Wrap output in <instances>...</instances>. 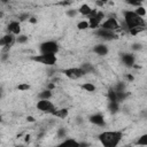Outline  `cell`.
I'll return each mask as SVG.
<instances>
[{
  "instance_id": "cell-1",
  "label": "cell",
  "mask_w": 147,
  "mask_h": 147,
  "mask_svg": "<svg viewBox=\"0 0 147 147\" xmlns=\"http://www.w3.org/2000/svg\"><path fill=\"white\" fill-rule=\"evenodd\" d=\"M122 137L123 133L119 131H105L98 136L103 147H117L122 140Z\"/></svg>"
},
{
  "instance_id": "cell-2",
  "label": "cell",
  "mask_w": 147,
  "mask_h": 147,
  "mask_svg": "<svg viewBox=\"0 0 147 147\" xmlns=\"http://www.w3.org/2000/svg\"><path fill=\"white\" fill-rule=\"evenodd\" d=\"M123 18V22L127 28V31L133 28H145V20L142 17H139L133 10H124Z\"/></svg>"
},
{
  "instance_id": "cell-3",
  "label": "cell",
  "mask_w": 147,
  "mask_h": 147,
  "mask_svg": "<svg viewBox=\"0 0 147 147\" xmlns=\"http://www.w3.org/2000/svg\"><path fill=\"white\" fill-rule=\"evenodd\" d=\"M40 54H52V55H55L59 49H60V46L56 41L54 40H48V41H44L40 44Z\"/></svg>"
},
{
  "instance_id": "cell-4",
  "label": "cell",
  "mask_w": 147,
  "mask_h": 147,
  "mask_svg": "<svg viewBox=\"0 0 147 147\" xmlns=\"http://www.w3.org/2000/svg\"><path fill=\"white\" fill-rule=\"evenodd\" d=\"M31 60L34 61V62L45 64V65H54V64L56 63V61H57L56 56H55V55H52V54L34 55V56H31Z\"/></svg>"
},
{
  "instance_id": "cell-5",
  "label": "cell",
  "mask_w": 147,
  "mask_h": 147,
  "mask_svg": "<svg viewBox=\"0 0 147 147\" xmlns=\"http://www.w3.org/2000/svg\"><path fill=\"white\" fill-rule=\"evenodd\" d=\"M103 18H105V13L101 11V10H98L94 16L88 18V21H87L88 22V28L93 29V30H96L100 26V24L103 22Z\"/></svg>"
},
{
  "instance_id": "cell-6",
  "label": "cell",
  "mask_w": 147,
  "mask_h": 147,
  "mask_svg": "<svg viewBox=\"0 0 147 147\" xmlns=\"http://www.w3.org/2000/svg\"><path fill=\"white\" fill-rule=\"evenodd\" d=\"M62 72L64 74V76H67L69 79H72V80H76V79H79L80 77L85 76V72L79 68H67V69H63Z\"/></svg>"
},
{
  "instance_id": "cell-7",
  "label": "cell",
  "mask_w": 147,
  "mask_h": 147,
  "mask_svg": "<svg viewBox=\"0 0 147 147\" xmlns=\"http://www.w3.org/2000/svg\"><path fill=\"white\" fill-rule=\"evenodd\" d=\"M37 109L46 114H53L56 110L55 106L49 100H39L37 102Z\"/></svg>"
},
{
  "instance_id": "cell-8",
  "label": "cell",
  "mask_w": 147,
  "mask_h": 147,
  "mask_svg": "<svg viewBox=\"0 0 147 147\" xmlns=\"http://www.w3.org/2000/svg\"><path fill=\"white\" fill-rule=\"evenodd\" d=\"M99 28H102L105 30H109V31H113L115 32L116 30L119 29V23L117 22V20L115 17H108L107 20H105Z\"/></svg>"
},
{
  "instance_id": "cell-9",
  "label": "cell",
  "mask_w": 147,
  "mask_h": 147,
  "mask_svg": "<svg viewBox=\"0 0 147 147\" xmlns=\"http://www.w3.org/2000/svg\"><path fill=\"white\" fill-rule=\"evenodd\" d=\"M95 34L101 38V39H105V40H114L117 38V34L113 31H109V30H105L102 28H98L95 30Z\"/></svg>"
},
{
  "instance_id": "cell-10",
  "label": "cell",
  "mask_w": 147,
  "mask_h": 147,
  "mask_svg": "<svg viewBox=\"0 0 147 147\" xmlns=\"http://www.w3.org/2000/svg\"><path fill=\"white\" fill-rule=\"evenodd\" d=\"M121 60L124 65L126 67H133L136 62V56L132 53H122L121 54Z\"/></svg>"
},
{
  "instance_id": "cell-11",
  "label": "cell",
  "mask_w": 147,
  "mask_h": 147,
  "mask_svg": "<svg viewBox=\"0 0 147 147\" xmlns=\"http://www.w3.org/2000/svg\"><path fill=\"white\" fill-rule=\"evenodd\" d=\"M7 31H8V33H11L14 36L21 34V24H20V22L18 21L9 22V24L7 25Z\"/></svg>"
},
{
  "instance_id": "cell-12",
  "label": "cell",
  "mask_w": 147,
  "mask_h": 147,
  "mask_svg": "<svg viewBox=\"0 0 147 147\" xmlns=\"http://www.w3.org/2000/svg\"><path fill=\"white\" fill-rule=\"evenodd\" d=\"M90 122L94 125H98V126H105L106 125V122H105V117L102 114L100 113H96V114H93L90 116Z\"/></svg>"
},
{
  "instance_id": "cell-13",
  "label": "cell",
  "mask_w": 147,
  "mask_h": 147,
  "mask_svg": "<svg viewBox=\"0 0 147 147\" xmlns=\"http://www.w3.org/2000/svg\"><path fill=\"white\" fill-rule=\"evenodd\" d=\"M108 52H109V49L105 44H96L93 47V53H95L99 56H106L108 54Z\"/></svg>"
},
{
  "instance_id": "cell-14",
  "label": "cell",
  "mask_w": 147,
  "mask_h": 147,
  "mask_svg": "<svg viewBox=\"0 0 147 147\" xmlns=\"http://www.w3.org/2000/svg\"><path fill=\"white\" fill-rule=\"evenodd\" d=\"M57 147H79V142L75 139H65L64 141L59 144Z\"/></svg>"
},
{
  "instance_id": "cell-15",
  "label": "cell",
  "mask_w": 147,
  "mask_h": 147,
  "mask_svg": "<svg viewBox=\"0 0 147 147\" xmlns=\"http://www.w3.org/2000/svg\"><path fill=\"white\" fill-rule=\"evenodd\" d=\"M52 96H53L52 91H49V90H47V88H46V90H42L41 92L38 93L39 100H49Z\"/></svg>"
},
{
  "instance_id": "cell-16",
  "label": "cell",
  "mask_w": 147,
  "mask_h": 147,
  "mask_svg": "<svg viewBox=\"0 0 147 147\" xmlns=\"http://www.w3.org/2000/svg\"><path fill=\"white\" fill-rule=\"evenodd\" d=\"M52 115L55 116V117H59V118H65V117H68V115H69V110H68L67 108H62V109L55 110Z\"/></svg>"
},
{
  "instance_id": "cell-17",
  "label": "cell",
  "mask_w": 147,
  "mask_h": 147,
  "mask_svg": "<svg viewBox=\"0 0 147 147\" xmlns=\"http://www.w3.org/2000/svg\"><path fill=\"white\" fill-rule=\"evenodd\" d=\"M91 11H92V8H91L87 3H83V5L79 7V9H78V13H80V14L84 15V16H88V15L91 14Z\"/></svg>"
},
{
  "instance_id": "cell-18",
  "label": "cell",
  "mask_w": 147,
  "mask_h": 147,
  "mask_svg": "<svg viewBox=\"0 0 147 147\" xmlns=\"http://www.w3.org/2000/svg\"><path fill=\"white\" fill-rule=\"evenodd\" d=\"M108 109L111 114H116L118 110H119V103L116 102V101H109V105H108Z\"/></svg>"
},
{
  "instance_id": "cell-19",
  "label": "cell",
  "mask_w": 147,
  "mask_h": 147,
  "mask_svg": "<svg viewBox=\"0 0 147 147\" xmlns=\"http://www.w3.org/2000/svg\"><path fill=\"white\" fill-rule=\"evenodd\" d=\"M84 72H85V75L86 74H90V72H93L94 71V68H93V65L91 64V63H87V62H85V63H83L80 67H79Z\"/></svg>"
},
{
  "instance_id": "cell-20",
  "label": "cell",
  "mask_w": 147,
  "mask_h": 147,
  "mask_svg": "<svg viewBox=\"0 0 147 147\" xmlns=\"http://www.w3.org/2000/svg\"><path fill=\"white\" fill-rule=\"evenodd\" d=\"M82 88L85 90L86 92H90V93H93V92H95V90H96L95 85L92 84V83H84V84L82 85Z\"/></svg>"
},
{
  "instance_id": "cell-21",
  "label": "cell",
  "mask_w": 147,
  "mask_h": 147,
  "mask_svg": "<svg viewBox=\"0 0 147 147\" xmlns=\"http://www.w3.org/2000/svg\"><path fill=\"white\" fill-rule=\"evenodd\" d=\"M139 17H145L146 16V9H145V7H142V6H139V7H137L134 10H133Z\"/></svg>"
},
{
  "instance_id": "cell-22",
  "label": "cell",
  "mask_w": 147,
  "mask_h": 147,
  "mask_svg": "<svg viewBox=\"0 0 147 147\" xmlns=\"http://www.w3.org/2000/svg\"><path fill=\"white\" fill-rule=\"evenodd\" d=\"M129 96V93L125 91V92H119V93H116V100H117V102L119 103V102H122V101H124L126 98Z\"/></svg>"
},
{
  "instance_id": "cell-23",
  "label": "cell",
  "mask_w": 147,
  "mask_h": 147,
  "mask_svg": "<svg viewBox=\"0 0 147 147\" xmlns=\"http://www.w3.org/2000/svg\"><path fill=\"white\" fill-rule=\"evenodd\" d=\"M114 91L116 93H119V92H125V84L123 82H119L116 84V86L114 87Z\"/></svg>"
},
{
  "instance_id": "cell-24",
  "label": "cell",
  "mask_w": 147,
  "mask_h": 147,
  "mask_svg": "<svg viewBox=\"0 0 147 147\" xmlns=\"http://www.w3.org/2000/svg\"><path fill=\"white\" fill-rule=\"evenodd\" d=\"M107 96H108V100L109 101H116L117 102V100H116V92L114 91V88H109L108 90Z\"/></svg>"
},
{
  "instance_id": "cell-25",
  "label": "cell",
  "mask_w": 147,
  "mask_h": 147,
  "mask_svg": "<svg viewBox=\"0 0 147 147\" xmlns=\"http://www.w3.org/2000/svg\"><path fill=\"white\" fill-rule=\"evenodd\" d=\"M15 41L17 44H25L28 41V36L26 34H18L15 39Z\"/></svg>"
},
{
  "instance_id": "cell-26",
  "label": "cell",
  "mask_w": 147,
  "mask_h": 147,
  "mask_svg": "<svg viewBox=\"0 0 147 147\" xmlns=\"http://www.w3.org/2000/svg\"><path fill=\"white\" fill-rule=\"evenodd\" d=\"M139 146H147V134H142L136 142Z\"/></svg>"
},
{
  "instance_id": "cell-27",
  "label": "cell",
  "mask_w": 147,
  "mask_h": 147,
  "mask_svg": "<svg viewBox=\"0 0 147 147\" xmlns=\"http://www.w3.org/2000/svg\"><path fill=\"white\" fill-rule=\"evenodd\" d=\"M77 28L79 30H86V29H88V22L87 21H80L77 23Z\"/></svg>"
},
{
  "instance_id": "cell-28",
  "label": "cell",
  "mask_w": 147,
  "mask_h": 147,
  "mask_svg": "<svg viewBox=\"0 0 147 147\" xmlns=\"http://www.w3.org/2000/svg\"><path fill=\"white\" fill-rule=\"evenodd\" d=\"M31 88V86L28 83H21L17 85V90L18 91H29Z\"/></svg>"
},
{
  "instance_id": "cell-29",
  "label": "cell",
  "mask_w": 147,
  "mask_h": 147,
  "mask_svg": "<svg viewBox=\"0 0 147 147\" xmlns=\"http://www.w3.org/2000/svg\"><path fill=\"white\" fill-rule=\"evenodd\" d=\"M56 136H57V138H60V139L64 138V137L67 136V130H65L64 127H59V129H57V132H56Z\"/></svg>"
},
{
  "instance_id": "cell-30",
  "label": "cell",
  "mask_w": 147,
  "mask_h": 147,
  "mask_svg": "<svg viewBox=\"0 0 147 147\" xmlns=\"http://www.w3.org/2000/svg\"><path fill=\"white\" fill-rule=\"evenodd\" d=\"M77 13H78V9H68V10L65 11V15H67L68 17H70V18H74V17L77 15Z\"/></svg>"
},
{
  "instance_id": "cell-31",
  "label": "cell",
  "mask_w": 147,
  "mask_h": 147,
  "mask_svg": "<svg viewBox=\"0 0 147 147\" xmlns=\"http://www.w3.org/2000/svg\"><path fill=\"white\" fill-rule=\"evenodd\" d=\"M29 18H30V15L28 13H22V14L18 15V22H24Z\"/></svg>"
},
{
  "instance_id": "cell-32",
  "label": "cell",
  "mask_w": 147,
  "mask_h": 147,
  "mask_svg": "<svg viewBox=\"0 0 147 147\" xmlns=\"http://www.w3.org/2000/svg\"><path fill=\"white\" fill-rule=\"evenodd\" d=\"M131 49L134 51V52H137V51H141V49H142V45H141L140 42H133V44L131 45Z\"/></svg>"
},
{
  "instance_id": "cell-33",
  "label": "cell",
  "mask_w": 147,
  "mask_h": 147,
  "mask_svg": "<svg viewBox=\"0 0 147 147\" xmlns=\"http://www.w3.org/2000/svg\"><path fill=\"white\" fill-rule=\"evenodd\" d=\"M144 30V28H133V29H130L127 32L129 33H131V34H133V36H136V34H138L140 31H142Z\"/></svg>"
},
{
  "instance_id": "cell-34",
  "label": "cell",
  "mask_w": 147,
  "mask_h": 147,
  "mask_svg": "<svg viewBox=\"0 0 147 147\" xmlns=\"http://www.w3.org/2000/svg\"><path fill=\"white\" fill-rule=\"evenodd\" d=\"M127 3L131 5V6H134L136 8L139 7V6H141V2L140 1H127Z\"/></svg>"
},
{
  "instance_id": "cell-35",
  "label": "cell",
  "mask_w": 147,
  "mask_h": 147,
  "mask_svg": "<svg viewBox=\"0 0 147 147\" xmlns=\"http://www.w3.org/2000/svg\"><path fill=\"white\" fill-rule=\"evenodd\" d=\"M8 57H9V54H8V53H2V55H1L0 60H1L2 62H6V61L8 60Z\"/></svg>"
},
{
  "instance_id": "cell-36",
  "label": "cell",
  "mask_w": 147,
  "mask_h": 147,
  "mask_svg": "<svg viewBox=\"0 0 147 147\" xmlns=\"http://www.w3.org/2000/svg\"><path fill=\"white\" fill-rule=\"evenodd\" d=\"M28 21H29L31 24H36L38 20H37V17H36V16H30V18H29Z\"/></svg>"
},
{
  "instance_id": "cell-37",
  "label": "cell",
  "mask_w": 147,
  "mask_h": 147,
  "mask_svg": "<svg viewBox=\"0 0 147 147\" xmlns=\"http://www.w3.org/2000/svg\"><path fill=\"white\" fill-rule=\"evenodd\" d=\"M26 121H28L29 123H33L36 119H34V117H33V116H26Z\"/></svg>"
},
{
  "instance_id": "cell-38",
  "label": "cell",
  "mask_w": 147,
  "mask_h": 147,
  "mask_svg": "<svg viewBox=\"0 0 147 147\" xmlns=\"http://www.w3.org/2000/svg\"><path fill=\"white\" fill-rule=\"evenodd\" d=\"M125 78H126L127 80H130V82H132V80L134 79V77H133L132 75H126V76H125Z\"/></svg>"
},
{
  "instance_id": "cell-39",
  "label": "cell",
  "mask_w": 147,
  "mask_h": 147,
  "mask_svg": "<svg viewBox=\"0 0 147 147\" xmlns=\"http://www.w3.org/2000/svg\"><path fill=\"white\" fill-rule=\"evenodd\" d=\"M103 3H105L103 1H95V5H96V6H99V7H102V6H103Z\"/></svg>"
},
{
  "instance_id": "cell-40",
  "label": "cell",
  "mask_w": 147,
  "mask_h": 147,
  "mask_svg": "<svg viewBox=\"0 0 147 147\" xmlns=\"http://www.w3.org/2000/svg\"><path fill=\"white\" fill-rule=\"evenodd\" d=\"M79 147H90V145L88 144H86V142H79Z\"/></svg>"
},
{
  "instance_id": "cell-41",
  "label": "cell",
  "mask_w": 147,
  "mask_h": 147,
  "mask_svg": "<svg viewBox=\"0 0 147 147\" xmlns=\"http://www.w3.org/2000/svg\"><path fill=\"white\" fill-rule=\"evenodd\" d=\"M0 47H5V40H3L2 37L0 38Z\"/></svg>"
},
{
  "instance_id": "cell-42",
  "label": "cell",
  "mask_w": 147,
  "mask_h": 147,
  "mask_svg": "<svg viewBox=\"0 0 147 147\" xmlns=\"http://www.w3.org/2000/svg\"><path fill=\"white\" fill-rule=\"evenodd\" d=\"M30 138H31V136H30V134H26V136H25V138H24L25 142H29V141H30Z\"/></svg>"
},
{
  "instance_id": "cell-43",
  "label": "cell",
  "mask_w": 147,
  "mask_h": 147,
  "mask_svg": "<svg viewBox=\"0 0 147 147\" xmlns=\"http://www.w3.org/2000/svg\"><path fill=\"white\" fill-rule=\"evenodd\" d=\"M83 122V119H82V117H77L76 118V123H78V124H80Z\"/></svg>"
},
{
  "instance_id": "cell-44",
  "label": "cell",
  "mask_w": 147,
  "mask_h": 147,
  "mask_svg": "<svg viewBox=\"0 0 147 147\" xmlns=\"http://www.w3.org/2000/svg\"><path fill=\"white\" fill-rule=\"evenodd\" d=\"M71 2H67V1H64V2H60V5H62V6H69Z\"/></svg>"
},
{
  "instance_id": "cell-45",
  "label": "cell",
  "mask_w": 147,
  "mask_h": 147,
  "mask_svg": "<svg viewBox=\"0 0 147 147\" xmlns=\"http://www.w3.org/2000/svg\"><path fill=\"white\" fill-rule=\"evenodd\" d=\"M54 87H55V85H54V84H49V85H48V88H47V90L52 91V88H54Z\"/></svg>"
},
{
  "instance_id": "cell-46",
  "label": "cell",
  "mask_w": 147,
  "mask_h": 147,
  "mask_svg": "<svg viewBox=\"0 0 147 147\" xmlns=\"http://www.w3.org/2000/svg\"><path fill=\"white\" fill-rule=\"evenodd\" d=\"M1 98H2V88L0 87V99H1Z\"/></svg>"
},
{
  "instance_id": "cell-47",
  "label": "cell",
  "mask_w": 147,
  "mask_h": 147,
  "mask_svg": "<svg viewBox=\"0 0 147 147\" xmlns=\"http://www.w3.org/2000/svg\"><path fill=\"white\" fill-rule=\"evenodd\" d=\"M1 17H3V13H2V11H0V18H1Z\"/></svg>"
},
{
  "instance_id": "cell-48",
  "label": "cell",
  "mask_w": 147,
  "mask_h": 147,
  "mask_svg": "<svg viewBox=\"0 0 147 147\" xmlns=\"http://www.w3.org/2000/svg\"><path fill=\"white\" fill-rule=\"evenodd\" d=\"M15 147H24V145H16Z\"/></svg>"
},
{
  "instance_id": "cell-49",
  "label": "cell",
  "mask_w": 147,
  "mask_h": 147,
  "mask_svg": "<svg viewBox=\"0 0 147 147\" xmlns=\"http://www.w3.org/2000/svg\"><path fill=\"white\" fill-rule=\"evenodd\" d=\"M2 121V118H1V111H0V122Z\"/></svg>"
}]
</instances>
